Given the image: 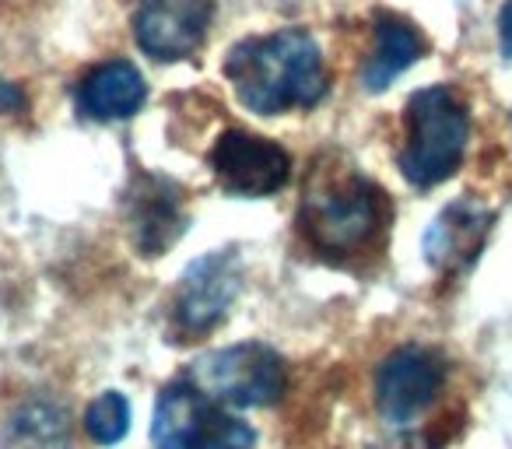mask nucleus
<instances>
[{"label":"nucleus","mask_w":512,"mask_h":449,"mask_svg":"<svg viewBox=\"0 0 512 449\" xmlns=\"http://www.w3.org/2000/svg\"><path fill=\"white\" fill-rule=\"evenodd\" d=\"M491 218L488 204L474 197L453 200L439 218L428 225L425 232V260L442 274H456L467 271L470 264L481 253L484 239L491 232Z\"/></svg>","instance_id":"nucleus-10"},{"label":"nucleus","mask_w":512,"mask_h":449,"mask_svg":"<svg viewBox=\"0 0 512 449\" xmlns=\"http://www.w3.org/2000/svg\"><path fill=\"white\" fill-rule=\"evenodd\" d=\"M242 285V264L232 250H214L193 260L183 271L172 299V316L186 334H204L218 320H225Z\"/></svg>","instance_id":"nucleus-8"},{"label":"nucleus","mask_w":512,"mask_h":449,"mask_svg":"<svg viewBox=\"0 0 512 449\" xmlns=\"http://www.w3.org/2000/svg\"><path fill=\"white\" fill-rule=\"evenodd\" d=\"M211 172L218 186L232 197H271L292 176V158L267 137L246 134V130H228L214 141Z\"/></svg>","instance_id":"nucleus-6"},{"label":"nucleus","mask_w":512,"mask_h":449,"mask_svg":"<svg viewBox=\"0 0 512 449\" xmlns=\"http://www.w3.org/2000/svg\"><path fill=\"white\" fill-rule=\"evenodd\" d=\"M446 383V362L428 348H397L376 372V411L383 421L407 428L432 407Z\"/></svg>","instance_id":"nucleus-7"},{"label":"nucleus","mask_w":512,"mask_h":449,"mask_svg":"<svg viewBox=\"0 0 512 449\" xmlns=\"http://www.w3.org/2000/svg\"><path fill=\"white\" fill-rule=\"evenodd\" d=\"M148 99V85H144L141 71L127 60H109L99 64L81 78L74 102H78V113L88 120H127Z\"/></svg>","instance_id":"nucleus-12"},{"label":"nucleus","mask_w":512,"mask_h":449,"mask_svg":"<svg viewBox=\"0 0 512 449\" xmlns=\"http://www.w3.org/2000/svg\"><path fill=\"white\" fill-rule=\"evenodd\" d=\"M211 0H137L134 39L155 60L193 57L211 29Z\"/></svg>","instance_id":"nucleus-9"},{"label":"nucleus","mask_w":512,"mask_h":449,"mask_svg":"<svg viewBox=\"0 0 512 449\" xmlns=\"http://www.w3.org/2000/svg\"><path fill=\"white\" fill-rule=\"evenodd\" d=\"M127 221H130L134 246L144 257L165 253L186 229L179 190L169 179L141 172V176L134 179V190L127 193Z\"/></svg>","instance_id":"nucleus-11"},{"label":"nucleus","mask_w":512,"mask_h":449,"mask_svg":"<svg viewBox=\"0 0 512 449\" xmlns=\"http://www.w3.org/2000/svg\"><path fill=\"white\" fill-rule=\"evenodd\" d=\"M151 442L155 449H253L256 432L221 411L218 400L193 379H179L158 393Z\"/></svg>","instance_id":"nucleus-4"},{"label":"nucleus","mask_w":512,"mask_h":449,"mask_svg":"<svg viewBox=\"0 0 512 449\" xmlns=\"http://www.w3.org/2000/svg\"><path fill=\"white\" fill-rule=\"evenodd\" d=\"M498 43H502L505 60H512V0H505L502 15H498Z\"/></svg>","instance_id":"nucleus-17"},{"label":"nucleus","mask_w":512,"mask_h":449,"mask_svg":"<svg viewBox=\"0 0 512 449\" xmlns=\"http://www.w3.org/2000/svg\"><path fill=\"white\" fill-rule=\"evenodd\" d=\"M386 225V200L372 179L351 165H316L302 197V232L320 253L348 257L379 236Z\"/></svg>","instance_id":"nucleus-2"},{"label":"nucleus","mask_w":512,"mask_h":449,"mask_svg":"<svg viewBox=\"0 0 512 449\" xmlns=\"http://www.w3.org/2000/svg\"><path fill=\"white\" fill-rule=\"evenodd\" d=\"M0 449H71V414L50 397L25 400L0 428Z\"/></svg>","instance_id":"nucleus-13"},{"label":"nucleus","mask_w":512,"mask_h":449,"mask_svg":"<svg viewBox=\"0 0 512 449\" xmlns=\"http://www.w3.org/2000/svg\"><path fill=\"white\" fill-rule=\"evenodd\" d=\"M85 428L99 446H116L130 428V404L123 393L109 390L95 397L85 411Z\"/></svg>","instance_id":"nucleus-15"},{"label":"nucleus","mask_w":512,"mask_h":449,"mask_svg":"<svg viewBox=\"0 0 512 449\" xmlns=\"http://www.w3.org/2000/svg\"><path fill=\"white\" fill-rule=\"evenodd\" d=\"M369 449H435V446H432V439H425V435H418V432H400V435H393V439L372 442Z\"/></svg>","instance_id":"nucleus-16"},{"label":"nucleus","mask_w":512,"mask_h":449,"mask_svg":"<svg viewBox=\"0 0 512 449\" xmlns=\"http://www.w3.org/2000/svg\"><path fill=\"white\" fill-rule=\"evenodd\" d=\"M421 50H425V43H421V36L414 32L411 22L379 11L376 15V46H372V57L365 60V67H362V85L369 88V92L390 88L393 81L421 57Z\"/></svg>","instance_id":"nucleus-14"},{"label":"nucleus","mask_w":512,"mask_h":449,"mask_svg":"<svg viewBox=\"0 0 512 449\" xmlns=\"http://www.w3.org/2000/svg\"><path fill=\"white\" fill-rule=\"evenodd\" d=\"M225 78L232 81L235 99L260 116L313 109L330 88L323 53L306 29L242 39L228 53Z\"/></svg>","instance_id":"nucleus-1"},{"label":"nucleus","mask_w":512,"mask_h":449,"mask_svg":"<svg viewBox=\"0 0 512 449\" xmlns=\"http://www.w3.org/2000/svg\"><path fill=\"white\" fill-rule=\"evenodd\" d=\"M470 137V113L446 85L421 88L407 102V141L400 172L411 186H439L460 169Z\"/></svg>","instance_id":"nucleus-3"},{"label":"nucleus","mask_w":512,"mask_h":449,"mask_svg":"<svg viewBox=\"0 0 512 449\" xmlns=\"http://www.w3.org/2000/svg\"><path fill=\"white\" fill-rule=\"evenodd\" d=\"M190 379L218 404L267 407L285 393V362L267 344H232L200 355Z\"/></svg>","instance_id":"nucleus-5"}]
</instances>
